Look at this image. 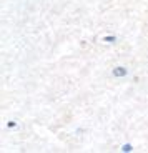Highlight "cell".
Masks as SVG:
<instances>
[{"label": "cell", "mask_w": 148, "mask_h": 153, "mask_svg": "<svg viewBox=\"0 0 148 153\" xmlns=\"http://www.w3.org/2000/svg\"><path fill=\"white\" fill-rule=\"evenodd\" d=\"M113 75L115 76H125L126 75V68H123V67H117V68L113 70Z\"/></svg>", "instance_id": "1"}, {"label": "cell", "mask_w": 148, "mask_h": 153, "mask_svg": "<svg viewBox=\"0 0 148 153\" xmlns=\"http://www.w3.org/2000/svg\"><path fill=\"white\" fill-rule=\"evenodd\" d=\"M123 152H132V145H125L123 146Z\"/></svg>", "instance_id": "2"}]
</instances>
